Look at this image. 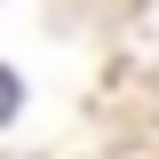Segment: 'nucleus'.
Returning <instances> with one entry per match:
<instances>
[{"instance_id":"obj_1","label":"nucleus","mask_w":159,"mask_h":159,"mask_svg":"<svg viewBox=\"0 0 159 159\" xmlns=\"http://www.w3.org/2000/svg\"><path fill=\"white\" fill-rule=\"evenodd\" d=\"M16 103H24V88H16V72H8V64H0V127H8V119H16Z\"/></svg>"}]
</instances>
